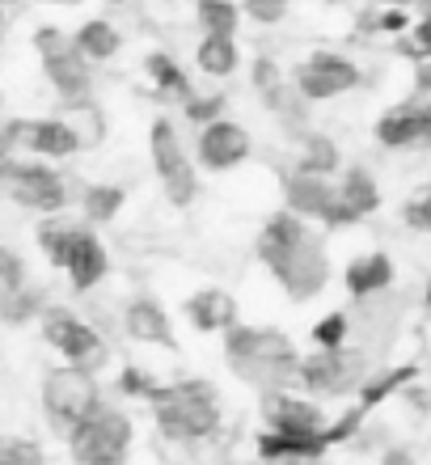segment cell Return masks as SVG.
Here are the masks:
<instances>
[{"mask_svg": "<svg viewBox=\"0 0 431 465\" xmlns=\"http://www.w3.org/2000/svg\"><path fill=\"white\" fill-rule=\"evenodd\" d=\"M385 465H415V461H410V453L394 449V453H385Z\"/></svg>", "mask_w": 431, "mask_h": 465, "instance_id": "cell-41", "label": "cell"}, {"mask_svg": "<svg viewBox=\"0 0 431 465\" xmlns=\"http://www.w3.org/2000/svg\"><path fill=\"white\" fill-rule=\"evenodd\" d=\"M123 334L132 339V343L165 347V351H173V347H178L173 326H170V313H165L152 296H136V301H127V309H123Z\"/></svg>", "mask_w": 431, "mask_h": 465, "instance_id": "cell-18", "label": "cell"}, {"mask_svg": "<svg viewBox=\"0 0 431 465\" xmlns=\"http://www.w3.org/2000/svg\"><path fill=\"white\" fill-rule=\"evenodd\" d=\"M195 22L203 35L237 38V30H241V5L237 0H195Z\"/></svg>", "mask_w": 431, "mask_h": 465, "instance_id": "cell-29", "label": "cell"}, {"mask_svg": "<svg viewBox=\"0 0 431 465\" xmlns=\"http://www.w3.org/2000/svg\"><path fill=\"white\" fill-rule=\"evenodd\" d=\"M38 334H43V343L60 355L64 364H81V368H89V372H98L102 355H106L102 334L64 305H47L38 313Z\"/></svg>", "mask_w": 431, "mask_h": 465, "instance_id": "cell-10", "label": "cell"}, {"mask_svg": "<svg viewBox=\"0 0 431 465\" xmlns=\"http://www.w3.org/2000/svg\"><path fill=\"white\" fill-rule=\"evenodd\" d=\"M415 89H419V98H431V60L415 64Z\"/></svg>", "mask_w": 431, "mask_h": 465, "instance_id": "cell-40", "label": "cell"}, {"mask_svg": "<svg viewBox=\"0 0 431 465\" xmlns=\"http://www.w3.org/2000/svg\"><path fill=\"white\" fill-rule=\"evenodd\" d=\"M132 440H136L132 419L114 406H98L93 415L68 431V453L76 465H127Z\"/></svg>", "mask_w": 431, "mask_h": 465, "instance_id": "cell-6", "label": "cell"}, {"mask_svg": "<svg viewBox=\"0 0 431 465\" xmlns=\"http://www.w3.org/2000/svg\"><path fill=\"white\" fill-rule=\"evenodd\" d=\"M182 114L186 123H195V127H203V123H216L229 114V94H191V98L182 102Z\"/></svg>", "mask_w": 431, "mask_h": 465, "instance_id": "cell-32", "label": "cell"}, {"mask_svg": "<svg viewBox=\"0 0 431 465\" xmlns=\"http://www.w3.org/2000/svg\"><path fill=\"white\" fill-rule=\"evenodd\" d=\"M148 153H152V165H157L161 191L170 199L173 208H191L199 199V170L191 153L182 148V135L173 127V119L157 114L152 127H148Z\"/></svg>", "mask_w": 431, "mask_h": 465, "instance_id": "cell-7", "label": "cell"}, {"mask_svg": "<svg viewBox=\"0 0 431 465\" xmlns=\"http://www.w3.org/2000/svg\"><path fill=\"white\" fill-rule=\"evenodd\" d=\"M25 288V258L13 245H0V292Z\"/></svg>", "mask_w": 431, "mask_h": 465, "instance_id": "cell-36", "label": "cell"}, {"mask_svg": "<svg viewBox=\"0 0 431 465\" xmlns=\"http://www.w3.org/2000/svg\"><path fill=\"white\" fill-rule=\"evenodd\" d=\"M330 444L321 440V431H305V436H284V431H262L259 436V457L262 461H318Z\"/></svg>", "mask_w": 431, "mask_h": 465, "instance_id": "cell-22", "label": "cell"}, {"mask_svg": "<svg viewBox=\"0 0 431 465\" xmlns=\"http://www.w3.org/2000/svg\"><path fill=\"white\" fill-rule=\"evenodd\" d=\"M241 5V17L259 25H279L288 17V0H237Z\"/></svg>", "mask_w": 431, "mask_h": 465, "instance_id": "cell-37", "label": "cell"}, {"mask_svg": "<svg viewBox=\"0 0 431 465\" xmlns=\"http://www.w3.org/2000/svg\"><path fill=\"white\" fill-rule=\"evenodd\" d=\"M5 191L17 208L38 212V216H60L73 199V186L55 165H43V161H13L9 173H5Z\"/></svg>", "mask_w": 431, "mask_h": 465, "instance_id": "cell-8", "label": "cell"}, {"mask_svg": "<svg viewBox=\"0 0 431 465\" xmlns=\"http://www.w3.org/2000/svg\"><path fill=\"white\" fill-rule=\"evenodd\" d=\"M127 203V191L114 183H89L81 191V212H85V224H111Z\"/></svg>", "mask_w": 431, "mask_h": 465, "instance_id": "cell-28", "label": "cell"}, {"mask_svg": "<svg viewBox=\"0 0 431 465\" xmlns=\"http://www.w3.org/2000/svg\"><path fill=\"white\" fill-rule=\"evenodd\" d=\"M359 81H364L359 64L351 60V55H343V51H330V47L309 51L305 60L296 64V73H292V89L305 102L343 98V94L359 89Z\"/></svg>", "mask_w": 431, "mask_h": 465, "instance_id": "cell-9", "label": "cell"}, {"mask_svg": "<svg viewBox=\"0 0 431 465\" xmlns=\"http://www.w3.org/2000/svg\"><path fill=\"white\" fill-rule=\"evenodd\" d=\"M186 322L195 326L199 334H224L229 326H237V301L220 288H199V292L186 296Z\"/></svg>", "mask_w": 431, "mask_h": 465, "instance_id": "cell-19", "label": "cell"}, {"mask_svg": "<svg viewBox=\"0 0 431 465\" xmlns=\"http://www.w3.org/2000/svg\"><path fill=\"white\" fill-rule=\"evenodd\" d=\"M347 334H351V322H347L343 309H334V313H326V318L313 322V331H309V339H313V347H347Z\"/></svg>", "mask_w": 431, "mask_h": 465, "instance_id": "cell-33", "label": "cell"}, {"mask_svg": "<svg viewBox=\"0 0 431 465\" xmlns=\"http://www.w3.org/2000/svg\"><path fill=\"white\" fill-rule=\"evenodd\" d=\"M73 47L85 64H111L114 55L123 51V35H119V25L106 22V17H89V22L76 25Z\"/></svg>", "mask_w": 431, "mask_h": 465, "instance_id": "cell-21", "label": "cell"}, {"mask_svg": "<svg viewBox=\"0 0 431 465\" xmlns=\"http://www.w3.org/2000/svg\"><path fill=\"white\" fill-rule=\"evenodd\" d=\"M334 191H338V199L347 203V212H351L356 221H364V216H372V212L381 208V186H377V178L368 173V165H347V170L338 173Z\"/></svg>", "mask_w": 431, "mask_h": 465, "instance_id": "cell-23", "label": "cell"}, {"mask_svg": "<svg viewBox=\"0 0 431 465\" xmlns=\"http://www.w3.org/2000/svg\"><path fill=\"white\" fill-rule=\"evenodd\" d=\"M0 25H5V5H0Z\"/></svg>", "mask_w": 431, "mask_h": 465, "instance_id": "cell-47", "label": "cell"}, {"mask_svg": "<svg viewBox=\"0 0 431 465\" xmlns=\"http://www.w3.org/2000/svg\"><path fill=\"white\" fill-rule=\"evenodd\" d=\"M407 30H410V9H389V5H381V9H377V35L402 38Z\"/></svg>", "mask_w": 431, "mask_h": 465, "instance_id": "cell-39", "label": "cell"}, {"mask_svg": "<svg viewBox=\"0 0 431 465\" xmlns=\"http://www.w3.org/2000/svg\"><path fill=\"white\" fill-rule=\"evenodd\" d=\"M102 406V385H98V372H89L81 364H60L51 368L47 377H43V415L47 423L60 436L89 419L93 411Z\"/></svg>", "mask_w": 431, "mask_h": 465, "instance_id": "cell-5", "label": "cell"}, {"mask_svg": "<svg viewBox=\"0 0 431 465\" xmlns=\"http://www.w3.org/2000/svg\"><path fill=\"white\" fill-rule=\"evenodd\" d=\"M152 390H157V381L148 377L140 364H127L123 372H119V393H123V398H132V402H148V398H152Z\"/></svg>", "mask_w": 431, "mask_h": 465, "instance_id": "cell-35", "label": "cell"}, {"mask_svg": "<svg viewBox=\"0 0 431 465\" xmlns=\"http://www.w3.org/2000/svg\"><path fill=\"white\" fill-rule=\"evenodd\" d=\"M5 449H9V465H47V453L38 440H25V436H5Z\"/></svg>", "mask_w": 431, "mask_h": 465, "instance_id": "cell-38", "label": "cell"}, {"mask_svg": "<svg viewBox=\"0 0 431 465\" xmlns=\"http://www.w3.org/2000/svg\"><path fill=\"white\" fill-rule=\"evenodd\" d=\"M381 148H431V98L397 102L372 127Z\"/></svg>", "mask_w": 431, "mask_h": 465, "instance_id": "cell-14", "label": "cell"}, {"mask_svg": "<svg viewBox=\"0 0 431 465\" xmlns=\"http://www.w3.org/2000/svg\"><path fill=\"white\" fill-rule=\"evenodd\" d=\"M0 465H9V449H5V436H0Z\"/></svg>", "mask_w": 431, "mask_h": 465, "instance_id": "cell-44", "label": "cell"}, {"mask_svg": "<svg viewBox=\"0 0 431 465\" xmlns=\"http://www.w3.org/2000/svg\"><path fill=\"white\" fill-rule=\"evenodd\" d=\"M148 406H152L157 431L165 440H178V444L208 440L224 423L220 393L203 377H182V381H173V385H157L152 398H148Z\"/></svg>", "mask_w": 431, "mask_h": 465, "instance_id": "cell-3", "label": "cell"}, {"mask_svg": "<svg viewBox=\"0 0 431 465\" xmlns=\"http://www.w3.org/2000/svg\"><path fill=\"white\" fill-rule=\"evenodd\" d=\"M144 73H148V81H152V89H157L161 102H186L191 94H195V85H191L186 68L173 60L170 51H148V55H144Z\"/></svg>", "mask_w": 431, "mask_h": 465, "instance_id": "cell-24", "label": "cell"}, {"mask_svg": "<svg viewBox=\"0 0 431 465\" xmlns=\"http://www.w3.org/2000/svg\"><path fill=\"white\" fill-rule=\"evenodd\" d=\"M343 283H347V292L356 296V301H368V296L385 292V288L394 283V258L385 254V250L356 254L351 262H347V271H343Z\"/></svg>", "mask_w": 431, "mask_h": 465, "instance_id": "cell-20", "label": "cell"}, {"mask_svg": "<svg viewBox=\"0 0 431 465\" xmlns=\"http://www.w3.org/2000/svg\"><path fill=\"white\" fill-rule=\"evenodd\" d=\"M22 148H30L38 161H68L85 148V140H81V127L73 119L47 114V119L22 123Z\"/></svg>", "mask_w": 431, "mask_h": 465, "instance_id": "cell-17", "label": "cell"}, {"mask_svg": "<svg viewBox=\"0 0 431 465\" xmlns=\"http://www.w3.org/2000/svg\"><path fill=\"white\" fill-rule=\"evenodd\" d=\"M259 262L271 271V280L284 288V296L296 301V305H309L330 283V254H326L321 232H313V224L300 221L288 208L271 212L262 221Z\"/></svg>", "mask_w": 431, "mask_h": 465, "instance_id": "cell-1", "label": "cell"}, {"mask_svg": "<svg viewBox=\"0 0 431 465\" xmlns=\"http://www.w3.org/2000/svg\"><path fill=\"white\" fill-rule=\"evenodd\" d=\"M0 5H5V0H0Z\"/></svg>", "mask_w": 431, "mask_h": 465, "instance_id": "cell-49", "label": "cell"}, {"mask_svg": "<svg viewBox=\"0 0 431 465\" xmlns=\"http://www.w3.org/2000/svg\"><path fill=\"white\" fill-rule=\"evenodd\" d=\"M262 419H267V431H284V436H305V431L326 428L321 406L292 390H262Z\"/></svg>", "mask_w": 431, "mask_h": 465, "instance_id": "cell-16", "label": "cell"}, {"mask_svg": "<svg viewBox=\"0 0 431 465\" xmlns=\"http://www.w3.org/2000/svg\"><path fill=\"white\" fill-rule=\"evenodd\" d=\"M224 360L237 377L259 390H288L300 364L292 339L279 326H246V322L224 331Z\"/></svg>", "mask_w": 431, "mask_h": 465, "instance_id": "cell-2", "label": "cell"}, {"mask_svg": "<svg viewBox=\"0 0 431 465\" xmlns=\"http://www.w3.org/2000/svg\"><path fill=\"white\" fill-rule=\"evenodd\" d=\"M111 5H127V0H111Z\"/></svg>", "mask_w": 431, "mask_h": 465, "instance_id": "cell-48", "label": "cell"}, {"mask_svg": "<svg viewBox=\"0 0 431 465\" xmlns=\"http://www.w3.org/2000/svg\"><path fill=\"white\" fill-rule=\"evenodd\" d=\"M60 271L68 275L73 292H93V288L111 275V254H106L102 237L89 229V224H76V237H73V245H68V254H64Z\"/></svg>", "mask_w": 431, "mask_h": 465, "instance_id": "cell-15", "label": "cell"}, {"mask_svg": "<svg viewBox=\"0 0 431 465\" xmlns=\"http://www.w3.org/2000/svg\"><path fill=\"white\" fill-rule=\"evenodd\" d=\"M34 51H38L47 85L55 89V98L64 106H73V111H89V98H93V64H85L76 55L73 38L64 35L60 25L47 22L34 30Z\"/></svg>", "mask_w": 431, "mask_h": 465, "instance_id": "cell-4", "label": "cell"}, {"mask_svg": "<svg viewBox=\"0 0 431 465\" xmlns=\"http://www.w3.org/2000/svg\"><path fill=\"white\" fill-rule=\"evenodd\" d=\"M284 208L296 212L300 221H318L321 229H347V224H359L351 212H347V203L338 199V191H334L330 178H318V173H300L292 170L284 178Z\"/></svg>", "mask_w": 431, "mask_h": 465, "instance_id": "cell-11", "label": "cell"}, {"mask_svg": "<svg viewBox=\"0 0 431 465\" xmlns=\"http://www.w3.org/2000/svg\"><path fill=\"white\" fill-rule=\"evenodd\" d=\"M423 305L431 309V280H427V288H423Z\"/></svg>", "mask_w": 431, "mask_h": 465, "instance_id": "cell-45", "label": "cell"}, {"mask_svg": "<svg viewBox=\"0 0 431 465\" xmlns=\"http://www.w3.org/2000/svg\"><path fill=\"white\" fill-rule=\"evenodd\" d=\"M250 81H254V94L262 98V106L271 114H279L288 106V102L296 98V89L292 81L284 76V68L271 60V55H259V60L250 64Z\"/></svg>", "mask_w": 431, "mask_h": 465, "instance_id": "cell-26", "label": "cell"}, {"mask_svg": "<svg viewBox=\"0 0 431 465\" xmlns=\"http://www.w3.org/2000/svg\"><path fill=\"white\" fill-rule=\"evenodd\" d=\"M47 5H81V0H47Z\"/></svg>", "mask_w": 431, "mask_h": 465, "instance_id": "cell-46", "label": "cell"}, {"mask_svg": "<svg viewBox=\"0 0 431 465\" xmlns=\"http://www.w3.org/2000/svg\"><path fill=\"white\" fill-rule=\"evenodd\" d=\"M381 5H389V9H410L415 0H381Z\"/></svg>", "mask_w": 431, "mask_h": 465, "instance_id": "cell-43", "label": "cell"}, {"mask_svg": "<svg viewBox=\"0 0 431 465\" xmlns=\"http://www.w3.org/2000/svg\"><path fill=\"white\" fill-rule=\"evenodd\" d=\"M402 224L415 232H431V183L419 186V191L402 203Z\"/></svg>", "mask_w": 431, "mask_h": 465, "instance_id": "cell-34", "label": "cell"}, {"mask_svg": "<svg viewBox=\"0 0 431 465\" xmlns=\"http://www.w3.org/2000/svg\"><path fill=\"white\" fill-rule=\"evenodd\" d=\"M364 381V355L347 347H318L296 364V385H305L313 398H343Z\"/></svg>", "mask_w": 431, "mask_h": 465, "instance_id": "cell-12", "label": "cell"}, {"mask_svg": "<svg viewBox=\"0 0 431 465\" xmlns=\"http://www.w3.org/2000/svg\"><path fill=\"white\" fill-rule=\"evenodd\" d=\"M250 148H254L250 144V132L237 119H229V114L216 123H203L195 135V157L208 173H229L237 165H246Z\"/></svg>", "mask_w": 431, "mask_h": 465, "instance_id": "cell-13", "label": "cell"}, {"mask_svg": "<svg viewBox=\"0 0 431 465\" xmlns=\"http://www.w3.org/2000/svg\"><path fill=\"white\" fill-rule=\"evenodd\" d=\"M410 377H415V364H402V368H394V372H385V377H372L368 385L359 390V411L368 415L372 406H377V402H385L389 393H397V390H402V385H407Z\"/></svg>", "mask_w": 431, "mask_h": 465, "instance_id": "cell-31", "label": "cell"}, {"mask_svg": "<svg viewBox=\"0 0 431 465\" xmlns=\"http://www.w3.org/2000/svg\"><path fill=\"white\" fill-rule=\"evenodd\" d=\"M195 68L211 81H224L241 68V47L237 38H224V35H203L195 43Z\"/></svg>", "mask_w": 431, "mask_h": 465, "instance_id": "cell-25", "label": "cell"}, {"mask_svg": "<svg viewBox=\"0 0 431 465\" xmlns=\"http://www.w3.org/2000/svg\"><path fill=\"white\" fill-rule=\"evenodd\" d=\"M73 237H76V221H68L64 212H60V216H43V221H38V229H34V242H38V250L47 254L51 267H60V262H64V254H68Z\"/></svg>", "mask_w": 431, "mask_h": 465, "instance_id": "cell-30", "label": "cell"}, {"mask_svg": "<svg viewBox=\"0 0 431 465\" xmlns=\"http://www.w3.org/2000/svg\"><path fill=\"white\" fill-rule=\"evenodd\" d=\"M296 170L300 173H318V178H334L343 170V153L330 135L321 132H305L300 135V157H296Z\"/></svg>", "mask_w": 431, "mask_h": 465, "instance_id": "cell-27", "label": "cell"}, {"mask_svg": "<svg viewBox=\"0 0 431 465\" xmlns=\"http://www.w3.org/2000/svg\"><path fill=\"white\" fill-rule=\"evenodd\" d=\"M410 9L419 13V17H431V0H415V5H410Z\"/></svg>", "mask_w": 431, "mask_h": 465, "instance_id": "cell-42", "label": "cell"}]
</instances>
